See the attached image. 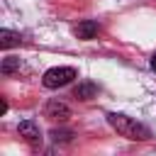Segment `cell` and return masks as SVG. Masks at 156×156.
I'll use <instances>...</instances> for the list:
<instances>
[{"label": "cell", "mask_w": 156, "mask_h": 156, "mask_svg": "<svg viewBox=\"0 0 156 156\" xmlns=\"http://www.w3.org/2000/svg\"><path fill=\"white\" fill-rule=\"evenodd\" d=\"M17 132H20V136H24V141H29V144H39V141H41L39 127H37L32 119H24V122H20Z\"/></svg>", "instance_id": "277c9868"}, {"label": "cell", "mask_w": 156, "mask_h": 156, "mask_svg": "<svg viewBox=\"0 0 156 156\" xmlns=\"http://www.w3.org/2000/svg\"><path fill=\"white\" fill-rule=\"evenodd\" d=\"M15 68H20V58H15V56H5L0 71H2V73H12Z\"/></svg>", "instance_id": "ba28073f"}, {"label": "cell", "mask_w": 156, "mask_h": 156, "mask_svg": "<svg viewBox=\"0 0 156 156\" xmlns=\"http://www.w3.org/2000/svg\"><path fill=\"white\" fill-rule=\"evenodd\" d=\"M20 41H22V37H20L17 32H10V29H2V32H0V46H2V49L20 46Z\"/></svg>", "instance_id": "8992f818"}, {"label": "cell", "mask_w": 156, "mask_h": 156, "mask_svg": "<svg viewBox=\"0 0 156 156\" xmlns=\"http://www.w3.org/2000/svg\"><path fill=\"white\" fill-rule=\"evenodd\" d=\"M44 115H46L49 119H58V122H63V119H68V117H71V110H68V105H66V102L51 100V102L46 105Z\"/></svg>", "instance_id": "3957f363"}, {"label": "cell", "mask_w": 156, "mask_h": 156, "mask_svg": "<svg viewBox=\"0 0 156 156\" xmlns=\"http://www.w3.org/2000/svg\"><path fill=\"white\" fill-rule=\"evenodd\" d=\"M76 76H78V73H76V68H71V66H54V68H49V71L44 73L41 83H44V88L56 90V88L68 85V83H71Z\"/></svg>", "instance_id": "7a4b0ae2"}, {"label": "cell", "mask_w": 156, "mask_h": 156, "mask_svg": "<svg viewBox=\"0 0 156 156\" xmlns=\"http://www.w3.org/2000/svg\"><path fill=\"white\" fill-rule=\"evenodd\" d=\"M51 136H54V141H68L73 134H71V132H58V129H54Z\"/></svg>", "instance_id": "9c48e42d"}, {"label": "cell", "mask_w": 156, "mask_h": 156, "mask_svg": "<svg viewBox=\"0 0 156 156\" xmlns=\"http://www.w3.org/2000/svg\"><path fill=\"white\" fill-rule=\"evenodd\" d=\"M98 32H100V27H98V22H93V20H83L78 27H76V37L78 39H95L98 37Z\"/></svg>", "instance_id": "5b68a950"}, {"label": "cell", "mask_w": 156, "mask_h": 156, "mask_svg": "<svg viewBox=\"0 0 156 156\" xmlns=\"http://www.w3.org/2000/svg\"><path fill=\"white\" fill-rule=\"evenodd\" d=\"M107 122H110V127H112L119 136H127V139H132V141H146V139H151V132H149L144 124H139V122H134V119H129V117H124V115L112 112V115H107Z\"/></svg>", "instance_id": "6da1fadb"}, {"label": "cell", "mask_w": 156, "mask_h": 156, "mask_svg": "<svg viewBox=\"0 0 156 156\" xmlns=\"http://www.w3.org/2000/svg\"><path fill=\"white\" fill-rule=\"evenodd\" d=\"M151 68H154V71H156V54H154V56H151Z\"/></svg>", "instance_id": "30bf717a"}, {"label": "cell", "mask_w": 156, "mask_h": 156, "mask_svg": "<svg viewBox=\"0 0 156 156\" xmlns=\"http://www.w3.org/2000/svg\"><path fill=\"white\" fill-rule=\"evenodd\" d=\"M95 93H98V88H95L93 83H80L73 95H76L78 100H90V98H95Z\"/></svg>", "instance_id": "52a82bcc"}]
</instances>
